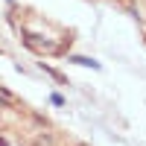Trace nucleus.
Masks as SVG:
<instances>
[{"label":"nucleus","instance_id":"f257e3e1","mask_svg":"<svg viewBox=\"0 0 146 146\" xmlns=\"http://www.w3.org/2000/svg\"><path fill=\"white\" fill-rule=\"evenodd\" d=\"M27 47L35 53H62V47L53 44V41H38V35H29L27 32Z\"/></svg>","mask_w":146,"mask_h":146},{"label":"nucleus","instance_id":"f03ea898","mask_svg":"<svg viewBox=\"0 0 146 146\" xmlns=\"http://www.w3.org/2000/svg\"><path fill=\"white\" fill-rule=\"evenodd\" d=\"M70 62H76V64H82V67H94V70H100V62H94V58H88V56H70Z\"/></svg>","mask_w":146,"mask_h":146},{"label":"nucleus","instance_id":"7ed1b4c3","mask_svg":"<svg viewBox=\"0 0 146 146\" xmlns=\"http://www.w3.org/2000/svg\"><path fill=\"white\" fill-rule=\"evenodd\" d=\"M41 70H44V73H50V76H53L56 82H62V85H64V76H62V73H58V70H53V67H47L44 62H41Z\"/></svg>","mask_w":146,"mask_h":146},{"label":"nucleus","instance_id":"20e7f679","mask_svg":"<svg viewBox=\"0 0 146 146\" xmlns=\"http://www.w3.org/2000/svg\"><path fill=\"white\" fill-rule=\"evenodd\" d=\"M0 146H9V143H6V140H0Z\"/></svg>","mask_w":146,"mask_h":146}]
</instances>
